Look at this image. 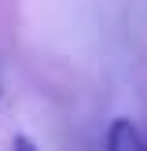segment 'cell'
Returning a JSON list of instances; mask_svg holds the SVG:
<instances>
[{
	"label": "cell",
	"instance_id": "6da1fadb",
	"mask_svg": "<svg viewBox=\"0 0 147 151\" xmlns=\"http://www.w3.org/2000/svg\"><path fill=\"white\" fill-rule=\"evenodd\" d=\"M103 144L110 151H147V137L132 125V118H114L103 133Z\"/></svg>",
	"mask_w": 147,
	"mask_h": 151
},
{
	"label": "cell",
	"instance_id": "7a4b0ae2",
	"mask_svg": "<svg viewBox=\"0 0 147 151\" xmlns=\"http://www.w3.org/2000/svg\"><path fill=\"white\" fill-rule=\"evenodd\" d=\"M0 96H4V88H0Z\"/></svg>",
	"mask_w": 147,
	"mask_h": 151
}]
</instances>
